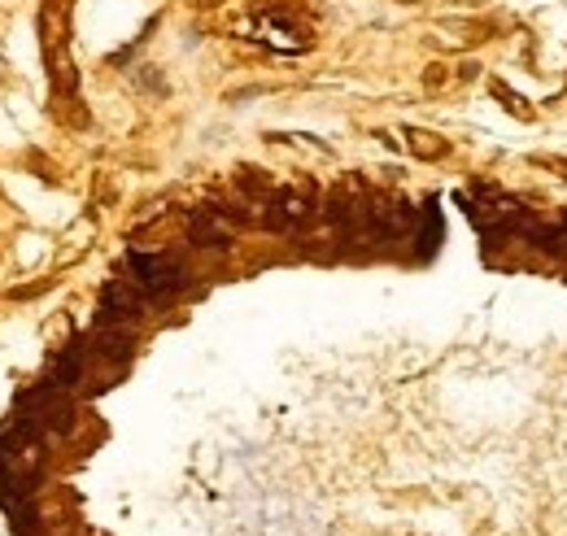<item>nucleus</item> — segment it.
<instances>
[{"label":"nucleus","instance_id":"nucleus-3","mask_svg":"<svg viewBox=\"0 0 567 536\" xmlns=\"http://www.w3.org/2000/svg\"><path fill=\"white\" fill-rule=\"evenodd\" d=\"M188 236L197 249H227L231 245V223L223 209H193L188 214Z\"/></svg>","mask_w":567,"mask_h":536},{"label":"nucleus","instance_id":"nucleus-1","mask_svg":"<svg viewBox=\"0 0 567 536\" xmlns=\"http://www.w3.org/2000/svg\"><path fill=\"white\" fill-rule=\"evenodd\" d=\"M127 279L141 288L148 301H175L188 288V267L175 254H148V249H132L127 254Z\"/></svg>","mask_w":567,"mask_h":536},{"label":"nucleus","instance_id":"nucleus-2","mask_svg":"<svg viewBox=\"0 0 567 536\" xmlns=\"http://www.w3.org/2000/svg\"><path fill=\"white\" fill-rule=\"evenodd\" d=\"M144 306H148V297H144L132 279H110V284L101 288L96 323H127V328H132L144 315Z\"/></svg>","mask_w":567,"mask_h":536}]
</instances>
